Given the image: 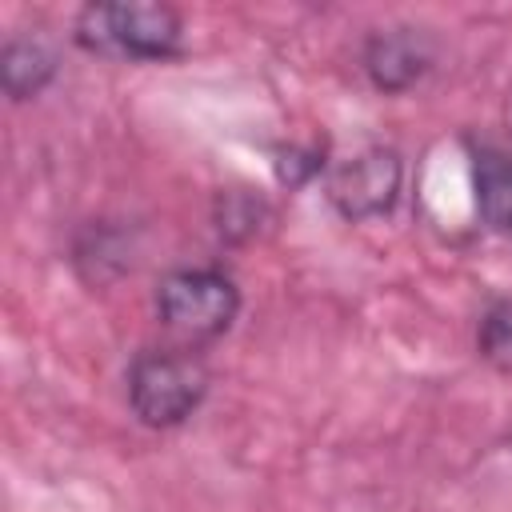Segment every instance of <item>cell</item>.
Listing matches in <instances>:
<instances>
[{"mask_svg": "<svg viewBox=\"0 0 512 512\" xmlns=\"http://www.w3.org/2000/svg\"><path fill=\"white\" fill-rule=\"evenodd\" d=\"M476 352L496 372H512V296H500L484 308L476 324Z\"/></svg>", "mask_w": 512, "mask_h": 512, "instance_id": "cell-10", "label": "cell"}, {"mask_svg": "<svg viewBox=\"0 0 512 512\" xmlns=\"http://www.w3.org/2000/svg\"><path fill=\"white\" fill-rule=\"evenodd\" d=\"M208 396V368L188 348H148L128 364V408L144 428H180Z\"/></svg>", "mask_w": 512, "mask_h": 512, "instance_id": "cell-2", "label": "cell"}, {"mask_svg": "<svg viewBox=\"0 0 512 512\" xmlns=\"http://www.w3.org/2000/svg\"><path fill=\"white\" fill-rule=\"evenodd\" d=\"M72 40L92 56L164 64L184 52V20L168 4H84Z\"/></svg>", "mask_w": 512, "mask_h": 512, "instance_id": "cell-1", "label": "cell"}, {"mask_svg": "<svg viewBox=\"0 0 512 512\" xmlns=\"http://www.w3.org/2000/svg\"><path fill=\"white\" fill-rule=\"evenodd\" d=\"M272 168L284 188H300V184L316 180L320 172H328V152H324V144H284V148H276Z\"/></svg>", "mask_w": 512, "mask_h": 512, "instance_id": "cell-11", "label": "cell"}, {"mask_svg": "<svg viewBox=\"0 0 512 512\" xmlns=\"http://www.w3.org/2000/svg\"><path fill=\"white\" fill-rule=\"evenodd\" d=\"M152 308L160 324L184 344L216 340L240 316V288L220 268H172L160 276Z\"/></svg>", "mask_w": 512, "mask_h": 512, "instance_id": "cell-3", "label": "cell"}, {"mask_svg": "<svg viewBox=\"0 0 512 512\" xmlns=\"http://www.w3.org/2000/svg\"><path fill=\"white\" fill-rule=\"evenodd\" d=\"M272 220V204L252 188H228L212 200V224L224 244H248Z\"/></svg>", "mask_w": 512, "mask_h": 512, "instance_id": "cell-9", "label": "cell"}, {"mask_svg": "<svg viewBox=\"0 0 512 512\" xmlns=\"http://www.w3.org/2000/svg\"><path fill=\"white\" fill-rule=\"evenodd\" d=\"M360 64H364V76L372 80V88H380L388 96H400L432 72L436 40L424 28H412V24L376 28L360 48Z\"/></svg>", "mask_w": 512, "mask_h": 512, "instance_id": "cell-5", "label": "cell"}, {"mask_svg": "<svg viewBox=\"0 0 512 512\" xmlns=\"http://www.w3.org/2000/svg\"><path fill=\"white\" fill-rule=\"evenodd\" d=\"M400 184H404V164L384 144H368V148L336 160L324 176L332 208L352 224L388 216L400 200Z\"/></svg>", "mask_w": 512, "mask_h": 512, "instance_id": "cell-4", "label": "cell"}, {"mask_svg": "<svg viewBox=\"0 0 512 512\" xmlns=\"http://www.w3.org/2000/svg\"><path fill=\"white\" fill-rule=\"evenodd\" d=\"M132 260V244H128V232L108 224V220H92L80 236H76V248H72V264L84 280L92 284H104L112 276H120Z\"/></svg>", "mask_w": 512, "mask_h": 512, "instance_id": "cell-8", "label": "cell"}, {"mask_svg": "<svg viewBox=\"0 0 512 512\" xmlns=\"http://www.w3.org/2000/svg\"><path fill=\"white\" fill-rule=\"evenodd\" d=\"M508 116H512V100H508Z\"/></svg>", "mask_w": 512, "mask_h": 512, "instance_id": "cell-12", "label": "cell"}, {"mask_svg": "<svg viewBox=\"0 0 512 512\" xmlns=\"http://www.w3.org/2000/svg\"><path fill=\"white\" fill-rule=\"evenodd\" d=\"M60 72L56 48L40 36H12L0 52V80L8 100H32L40 96Z\"/></svg>", "mask_w": 512, "mask_h": 512, "instance_id": "cell-7", "label": "cell"}, {"mask_svg": "<svg viewBox=\"0 0 512 512\" xmlns=\"http://www.w3.org/2000/svg\"><path fill=\"white\" fill-rule=\"evenodd\" d=\"M476 212L500 236H512V152L496 144H472Z\"/></svg>", "mask_w": 512, "mask_h": 512, "instance_id": "cell-6", "label": "cell"}]
</instances>
